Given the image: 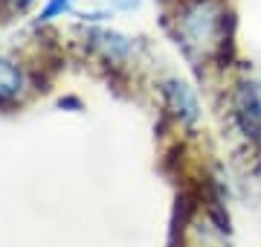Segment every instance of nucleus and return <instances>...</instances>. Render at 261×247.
<instances>
[{
	"label": "nucleus",
	"instance_id": "obj_1",
	"mask_svg": "<svg viewBox=\"0 0 261 247\" xmlns=\"http://www.w3.org/2000/svg\"><path fill=\"white\" fill-rule=\"evenodd\" d=\"M174 38L195 64L224 61L232 44V12L226 0H180L174 12Z\"/></svg>",
	"mask_w": 261,
	"mask_h": 247
},
{
	"label": "nucleus",
	"instance_id": "obj_2",
	"mask_svg": "<svg viewBox=\"0 0 261 247\" xmlns=\"http://www.w3.org/2000/svg\"><path fill=\"white\" fill-rule=\"evenodd\" d=\"M229 116L244 140L261 143V79L241 76L229 87Z\"/></svg>",
	"mask_w": 261,
	"mask_h": 247
},
{
	"label": "nucleus",
	"instance_id": "obj_3",
	"mask_svg": "<svg viewBox=\"0 0 261 247\" xmlns=\"http://www.w3.org/2000/svg\"><path fill=\"white\" fill-rule=\"evenodd\" d=\"M160 93H163V102H166L168 114L174 116L183 128H195L200 122V99H197L195 87L189 85L186 79L180 76H168L163 85H160Z\"/></svg>",
	"mask_w": 261,
	"mask_h": 247
},
{
	"label": "nucleus",
	"instance_id": "obj_4",
	"mask_svg": "<svg viewBox=\"0 0 261 247\" xmlns=\"http://www.w3.org/2000/svg\"><path fill=\"white\" fill-rule=\"evenodd\" d=\"M90 47L96 53H102L108 61L113 64H119V61H128L130 53H134V41L128 35H122V32H113V29H93L90 35Z\"/></svg>",
	"mask_w": 261,
	"mask_h": 247
},
{
	"label": "nucleus",
	"instance_id": "obj_5",
	"mask_svg": "<svg viewBox=\"0 0 261 247\" xmlns=\"http://www.w3.org/2000/svg\"><path fill=\"white\" fill-rule=\"evenodd\" d=\"M27 87V76L15 61L9 58H0V102H12L18 99Z\"/></svg>",
	"mask_w": 261,
	"mask_h": 247
},
{
	"label": "nucleus",
	"instance_id": "obj_6",
	"mask_svg": "<svg viewBox=\"0 0 261 247\" xmlns=\"http://www.w3.org/2000/svg\"><path fill=\"white\" fill-rule=\"evenodd\" d=\"M75 6V0H47V6L41 12V20H56V18H64L70 15Z\"/></svg>",
	"mask_w": 261,
	"mask_h": 247
},
{
	"label": "nucleus",
	"instance_id": "obj_7",
	"mask_svg": "<svg viewBox=\"0 0 261 247\" xmlns=\"http://www.w3.org/2000/svg\"><path fill=\"white\" fill-rule=\"evenodd\" d=\"M105 3H108V9H113V12H134V9H140L142 0H105Z\"/></svg>",
	"mask_w": 261,
	"mask_h": 247
},
{
	"label": "nucleus",
	"instance_id": "obj_8",
	"mask_svg": "<svg viewBox=\"0 0 261 247\" xmlns=\"http://www.w3.org/2000/svg\"><path fill=\"white\" fill-rule=\"evenodd\" d=\"M6 3H9V6H15V9H23V6H29L32 0H6Z\"/></svg>",
	"mask_w": 261,
	"mask_h": 247
}]
</instances>
